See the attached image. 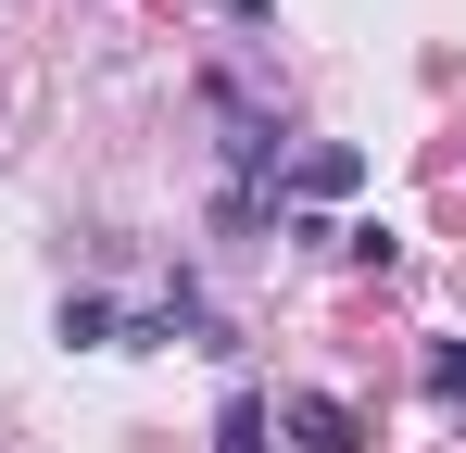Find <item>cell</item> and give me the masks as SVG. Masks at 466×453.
Segmentation results:
<instances>
[{"mask_svg": "<svg viewBox=\"0 0 466 453\" xmlns=\"http://www.w3.org/2000/svg\"><path fill=\"white\" fill-rule=\"evenodd\" d=\"M278 428H290V453H366V416H353V403H328V390H290V403H278Z\"/></svg>", "mask_w": 466, "mask_h": 453, "instance_id": "1", "label": "cell"}, {"mask_svg": "<svg viewBox=\"0 0 466 453\" xmlns=\"http://www.w3.org/2000/svg\"><path fill=\"white\" fill-rule=\"evenodd\" d=\"M215 453H278V416H265V390H228V416H215Z\"/></svg>", "mask_w": 466, "mask_h": 453, "instance_id": "2", "label": "cell"}, {"mask_svg": "<svg viewBox=\"0 0 466 453\" xmlns=\"http://www.w3.org/2000/svg\"><path fill=\"white\" fill-rule=\"evenodd\" d=\"M353 176H366V164H353V151H340V139H328V151H303V164H290V189H303V202H340Z\"/></svg>", "mask_w": 466, "mask_h": 453, "instance_id": "3", "label": "cell"}, {"mask_svg": "<svg viewBox=\"0 0 466 453\" xmlns=\"http://www.w3.org/2000/svg\"><path fill=\"white\" fill-rule=\"evenodd\" d=\"M64 340H76V353H114V340H127V315H114L101 290H76V302H64Z\"/></svg>", "mask_w": 466, "mask_h": 453, "instance_id": "4", "label": "cell"}, {"mask_svg": "<svg viewBox=\"0 0 466 453\" xmlns=\"http://www.w3.org/2000/svg\"><path fill=\"white\" fill-rule=\"evenodd\" d=\"M429 390H441V403H466V340H441V353H429Z\"/></svg>", "mask_w": 466, "mask_h": 453, "instance_id": "5", "label": "cell"}, {"mask_svg": "<svg viewBox=\"0 0 466 453\" xmlns=\"http://www.w3.org/2000/svg\"><path fill=\"white\" fill-rule=\"evenodd\" d=\"M215 13H228V25H265V13H278V0H215Z\"/></svg>", "mask_w": 466, "mask_h": 453, "instance_id": "6", "label": "cell"}]
</instances>
